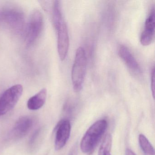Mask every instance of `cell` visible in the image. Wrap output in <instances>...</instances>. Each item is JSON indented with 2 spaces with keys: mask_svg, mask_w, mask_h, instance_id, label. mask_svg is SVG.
I'll return each instance as SVG.
<instances>
[{
  "mask_svg": "<svg viewBox=\"0 0 155 155\" xmlns=\"http://www.w3.org/2000/svg\"><path fill=\"white\" fill-rule=\"evenodd\" d=\"M107 127V122L105 119L99 120L92 124L86 131L80 143L81 151L90 154L95 149Z\"/></svg>",
  "mask_w": 155,
  "mask_h": 155,
  "instance_id": "1",
  "label": "cell"
},
{
  "mask_svg": "<svg viewBox=\"0 0 155 155\" xmlns=\"http://www.w3.org/2000/svg\"><path fill=\"white\" fill-rule=\"evenodd\" d=\"M87 56L84 48L79 47L76 51L71 71V78L73 89L79 92L82 89L86 76Z\"/></svg>",
  "mask_w": 155,
  "mask_h": 155,
  "instance_id": "2",
  "label": "cell"
},
{
  "mask_svg": "<svg viewBox=\"0 0 155 155\" xmlns=\"http://www.w3.org/2000/svg\"><path fill=\"white\" fill-rule=\"evenodd\" d=\"M44 27L43 14L40 11H34L31 15L25 29V41L27 47H31L38 40Z\"/></svg>",
  "mask_w": 155,
  "mask_h": 155,
  "instance_id": "3",
  "label": "cell"
},
{
  "mask_svg": "<svg viewBox=\"0 0 155 155\" xmlns=\"http://www.w3.org/2000/svg\"><path fill=\"white\" fill-rule=\"evenodd\" d=\"M0 21L16 33H21L25 29V15L22 10L12 6L0 11Z\"/></svg>",
  "mask_w": 155,
  "mask_h": 155,
  "instance_id": "4",
  "label": "cell"
},
{
  "mask_svg": "<svg viewBox=\"0 0 155 155\" xmlns=\"http://www.w3.org/2000/svg\"><path fill=\"white\" fill-rule=\"evenodd\" d=\"M23 87L17 84L6 90L0 97V116L9 112L16 106L23 93Z\"/></svg>",
  "mask_w": 155,
  "mask_h": 155,
  "instance_id": "5",
  "label": "cell"
},
{
  "mask_svg": "<svg viewBox=\"0 0 155 155\" xmlns=\"http://www.w3.org/2000/svg\"><path fill=\"white\" fill-rule=\"evenodd\" d=\"M58 36V50L61 60L66 59L69 47V37L67 24L64 21L54 26Z\"/></svg>",
  "mask_w": 155,
  "mask_h": 155,
  "instance_id": "6",
  "label": "cell"
},
{
  "mask_svg": "<svg viewBox=\"0 0 155 155\" xmlns=\"http://www.w3.org/2000/svg\"><path fill=\"white\" fill-rule=\"evenodd\" d=\"M55 130V150H60L67 144L70 136L71 126L69 120H63L60 121Z\"/></svg>",
  "mask_w": 155,
  "mask_h": 155,
  "instance_id": "7",
  "label": "cell"
},
{
  "mask_svg": "<svg viewBox=\"0 0 155 155\" xmlns=\"http://www.w3.org/2000/svg\"><path fill=\"white\" fill-rule=\"evenodd\" d=\"M34 124L33 118L30 116H23L19 118L14 124L11 133L14 139H19L29 133Z\"/></svg>",
  "mask_w": 155,
  "mask_h": 155,
  "instance_id": "8",
  "label": "cell"
},
{
  "mask_svg": "<svg viewBox=\"0 0 155 155\" xmlns=\"http://www.w3.org/2000/svg\"><path fill=\"white\" fill-rule=\"evenodd\" d=\"M118 54L133 75L137 77L141 76L142 72L140 66L133 54L127 47L123 45L120 46Z\"/></svg>",
  "mask_w": 155,
  "mask_h": 155,
  "instance_id": "9",
  "label": "cell"
},
{
  "mask_svg": "<svg viewBox=\"0 0 155 155\" xmlns=\"http://www.w3.org/2000/svg\"><path fill=\"white\" fill-rule=\"evenodd\" d=\"M155 10H151L145 22V28L140 36V42L141 45L147 46L150 45L155 38Z\"/></svg>",
  "mask_w": 155,
  "mask_h": 155,
  "instance_id": "10",
  "label": "cell"
},
{
  "mask_svg": "<svg viewBox=\"0 0 155 155\" xmlns=\"http://www.w3.org/2000/svg\"><path fill=\"white\" fill-rule=\"evenodd\" d=\"M47 97V89H42L28 100L27 103L28 108L31 110H38L41 108L45 104Z\"/></svg>",
  "mask_w": 155,
  "mask_h": 155,
  "instance_id": "11",
  "label": "cell"
},
{
  "mask_svg": "<svg viewBox=\"0 0 155 155\" xmlns=\"http://www.w3.org/2000/svg\"><path fill=\"white\" fill-rule=\"evenodd\" d=\"M139 143L145 155H155V150L147 137L143 134L139 136Z\"/></svg>",
  "mask_w": 155,
  "mask_h": 155,
  "instance_id": "12",
  "label": "cell"
},
{
  "mask_svg": "<svg viewBox=\"0 0 155 155\" xmlns=\"http://www.w3.org/2000/svg\"><path fill=\"white\" fill-rule=\"evenodd\" d=\"M112 146V137L110 134H107L101 142L98 151V155H111Z\"/></svg>",
  "mask_w": 155,
  "mask_h": 155,
  "instance_id": "13",
  "label": "cell"
},
{
  "mask_svg": "<svg viewBox=\"0 0 155 155\" xmlns=\"http://www.w3.org/2000/svg\"><path fill=\"white\" fill-rule=\"evenodd\" d=\"M41 128L38 129V130H36L32 136L31 137L30 139L29 140V145L30 146H33L34 143L38 139L39 136L40 135L41 132Z\"/></svg>",
  "mask_w": 155,
  "mask_h": 155,
  "instance_id": "14",
  "label": "cell"
},
{
  "mask_svg": "<svg viewBox=\"0 0 155 155\" xmlns=\"http://www.w3.org/2000/svg\"><path fill=\"white\" fill-rule=\"evenodd\" d=\"M151 90L153 98L155 97V68L153 67L151 72Z\"/></svg>",
  "mask_w": 155,
  "mask_h": 155,
  "instance_id": "15",
  "label": "cell"
},
{
  "mask_svg": "<svg viewBox=\"0 0 155 155\" xmlns=\"http://www.w3.org/2000/svg\"><path fill=\"white\" fill-rule=\"evenodd\" d=\"M78 144H76L72 147V149L71 150L69 155H78Z\"/></svg>",
  "mask_w": 155,
  "mask_h": 155,
  "instance_id": "16",
  "label": "cell"
},
{
  "mask_svg": "<svg viewBox=\"0 0 155 155\" xmlns=\"http://www.w3.org/2000/svg\"><path fill=\"white\" fill-rule=\"evenodd\" d=\"M126 155H136V154L130 149H127L126 150Z\"/></svg>",
  "mask_w": 155,
  "mask_h": 155,
  "instance_id": "17",
  "label": "cell"
}]
</instances>
